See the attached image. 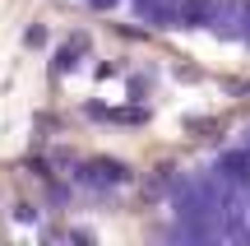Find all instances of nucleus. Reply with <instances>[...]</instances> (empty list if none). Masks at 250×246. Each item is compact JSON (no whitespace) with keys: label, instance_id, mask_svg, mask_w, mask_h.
Returning a JSON list of instances; mask_svg holds the SVG:
<instances>
[{"label":"nucleus","instance_id":"obj_3","mask_svg":"<svg viewBox=\"0 0 250 246\" xmlns=\"http://www.w3.org/2000/svg\"><path fill=\"white\" fill-rule=\"evenodd\" d=\"M70 65H74V46H65V51L56 56V70H70Z\"/></svg>","mask_w":250,"mask_h":246},{"label":"nucleus","instance_id":"obj_1","mask_svg":"<svg viewBox=\"0 0 250 246\" xmlns=\"http://www.w3.org/2000/svg\"><path fill=\"white\" fill-rule=\"evenodd\" d=\"M241 186H250V135L241 144L223 149L204 172H186V177L171 181V191H167L171 223H186V219H195V214H204L218 195L241 191ZM186 242H250V191L223 200L204 223H195V228L186 232Z\"/></svg>","mask_w":250,"mask_h":246},{"label":"nucleus","instance_id":"obj_2","mask_svg":"<svg viewBox=\"0 0 250 246\" xmlns=\"http://www.w3.org/2000/svg\"><path fill=\"white\" fill-rule=\"evenodd\" d=\"M83 181L88 186H116V181H125V167L121 163H98V167L83 172Z\"/></svg>","mask_w":250,"mask_h":246}]
</instances>
